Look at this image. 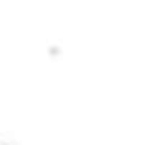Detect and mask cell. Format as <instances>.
Returning <instances> with one entry per match:
<instances>
[{
	"label": "cell",
	"mask_w": 155,
	"mask_h": 145,
	"mask_svg": "<svg viewBox=\"0 0 155 145\" xmlns=\"http://www.w3.org/2000/svg\"><path fill=\"white\" fill-rule=\"evenodd\" d=\"M0 145H15V143H10V140H0Z\"/></svg>",
	"instance_id": "cell-1"
}]
</instances>
